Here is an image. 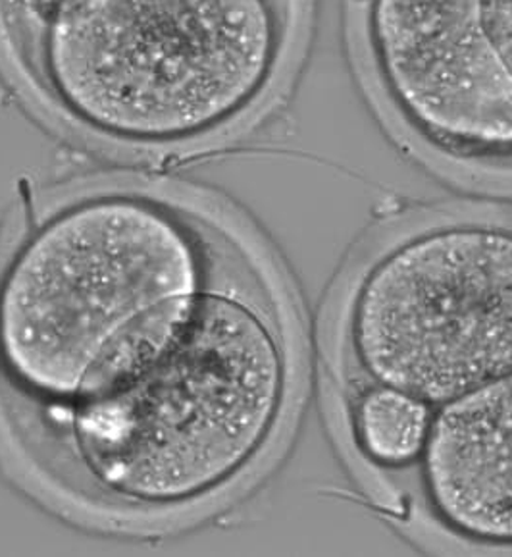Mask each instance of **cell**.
Returning a JSON list of instances; mask_svg holds the SVG:
<instances>
[{"mask_svg": "<svg viewBox=\"0 0 512 557\" xmlns=\"http://www.w3.org/2000/svg\"><path fill=\"white\" fill-rule=\"evenodd\" d=\"M232 264L137 322L67 404L32 411L91 498L176 511L218 494L269 448L289 392L286 342Z\"/></svg>", "mask_w": 512, "mask_h": 557, "instance_id": "cell-1", "label": "cell"}, {"mask_svg": "<svg viewBox=\"0 0 512 557\" xmlns=\"http://www.w3.org/2000/svg\"><path fill=\"white\" fill-rule=\"evenodd\" d=\"M29 62L45 97L95 137L191 144L269 91L286 22L277 0H49Z\"/></svg>", "mask_w": 512, "mask_h": 557, "instance_id": "cell-2", "label": "cell"}, {"mask_svg": "<svg viewBox=\"0 0 512 557\" xmlns=\"http://www.w3.org/2000/svg\"><path fill=\"white\" fill-rule=\"evenodd\" d=\"M229 261L191 212L135 189L42 216L0 272V382L32 411L64 406L137 322Z\"/></svg>", "mask_w": 512, "mask_h": 557, "instance_id": "cell-3", "label": "cell"}, {"mask_svg": "<svg viewBox=\"0 0 512 557\" xmlns=\"http://www.w3.org/2000/svg\"><path fill=\"white\" fill-rule=\"evenodd\" d=\"M347 351L369 386L436 409L512 372V228L449 222L376 257L347 314Z\"/></svg>", "mask_w": 512, "mask_h": 557, "instance_id": "cell-4", "label": "cell"}, {"mask_svg": "<svg viewBox=\"0 0 512 557\" xmlns=\"http://www.w3.org/2000/svg\"><path fill=\"white\" fill-rule=\"evenodd\" d=\"M379 82L439 151L512 161V0H369Z\"/></svg>", "mask_w": 512, "mask_h": 557, "instance_id": "cell-5", "label": "cell"}, {"mask_svg": "<svg viewBox=\"0 0 512 557\" xmlns=\"http://www.w3.org/2000/svg\"><path fill=\"white\" fill-rule=\"evenodd\" d=\"M416 463L439 523L466 541L512 546V372L436 407Z\"/></svg>", "mask_w": 512, "mask_h": 557, "instance_id": "cell-6", "label": "cell"}, {"mask_svg": "<svg viewBox=\"0 0 512 557\" xmlns=\"http://www.w3.org/2000/svg\"><path fill=\"white\" fill-rule=\"evenodd\" d=\"M432 407L386 386H369L353 407L357 446L372 463L403 467L416 463L428 436Z\"/></svg>", "mask_w": 512, "mask_h": 557, "instance_id": "cell-7", "label": "cell"}, {"mask_svg": "<svg viewBox=\"0 0 512 557\" xmlns=\"http://www.w3.org/2000/svg\"><path fill=\"white\" fill-rule=\"evenodd\" d=\"M27 4L32 7V10L39 9L42 4H47L49 0H26Z\"/></svg>", "mask_w": 512, "mask_h": 557, "instance_id": "cell-8", "label": "cell"}]
</instances>
